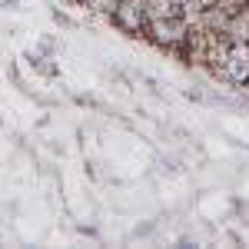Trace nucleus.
I'll return each mask as SVG.
<instances>
[{"instance_id":"f257e3e1","label":"nucleus","mask_w":249,"mask_h":249,"mask_svg":"<svg viewBox=\"0 0 249 249\" xmlns=\"http://www.w3.org/2000/svg\"><path fill=\"white\" fill-rule=\"evenodd\" d=\"M186 34H190V20L186 17H163V20H150L146 23L143 40L153 43L156 50H163V53H176L179 43L186 40Z\"/></svg>"},{"instance_id":"f03ea898","label":"nucleus","mask_w":249,"mask_h":249,"mask_svg":"<svg viewBox=\"0 0 249 249\" xmlns=\"http://www.w3.org/2000/svg\"><path fill=\"white\" fill-rule=\"evenodd\" d=\"M219 80L230 87H249V43H226Z\"/></svg>"},{"instance_id":"7ed1b4c3","label":"nucleus","mask_w":249,"mask_h":249,"mask_svg":"<svg viewBox=\"0 0 249 249\" xmlns=\"http://www.w3.org/2000/svg\"><path fill=\"white\" fill-rule=\"evenodd\" d=\"M226 40L230 43H249V7L246 10H236L226 23Z\"/></svg>"},{"instance_id":"20e7f679","label":"nucleus","mask_w":249,"mask_h":249,"mask_svg":"<svg viewBox=\"0 0 249 249\" xmlns=\"http://www.w3.org/2000/svg\"><path fill=\"white\" fill-rule=\"evenodd\" d=\"M163 17H183V3L179 0H146V20Z\"/></svg>"},{"instance_id":"39448f33","label":"nucleus","mask_w":249,"mask_h":249,"mask_svg":"<svg viewBox=\"0 0 249 249\" xmlns=\"http://www.w3.org/2000/svg\"><path fill=\"white\" fill-rule=\"evenodd\" d=\"M83 10H90V14H96V17H110L116 10V3L120 0H77Z\"/></svg>"},{"instance_id":"423d86ee","label":"nucleus","mask_w":249,"mask_h":249,"mask_svg":"<svg viewBox=\"0 0 249 249\" xmlns=\"http://www.w3.org/2000/svg\"><path fill=\"white\" fill-rule=\"evenodd\" d=\"M216 3H223L230 14H236V10H246V7H249V0H216Z\"/></svg>"}]
</instances>
